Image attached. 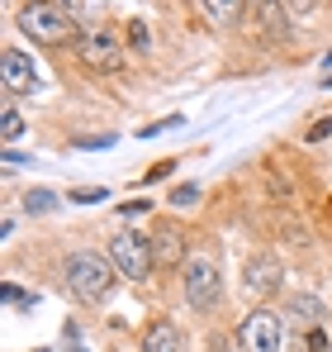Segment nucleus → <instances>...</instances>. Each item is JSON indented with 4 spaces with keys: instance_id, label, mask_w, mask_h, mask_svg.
Returning a JSON list of instances; mask_svg holds the SVG:
<instances>
[{
    "instance_id": "f257e3e1",
    "label": "nucleus",
    "mask_w": 332,
    "mask_h": 352,
    "mask_svg": "<svg viewBox=\"0 0 332 352\" xmlns=\"http://www.w3.org/2000/svg\"><path fill=\"white\" fill-rule=\"evenodd\" d=\"M19 29H24L34 43H43V48H62V43H71V38H81V24H76L57 0H29V5L19 10Z\"/></svg>"
},
{
    "instance_id": "f03ea898",
    "label": "nucleus",
    "mask_w": 332,
    "mask_h": 352,
    "mask_svg": "<svg viewBox=\"0 0 332 352\" xmlns=\"http://www.w3.org/2000/svg\"><path fill=\"white\" fill-rule=\"evenodd\" d=\"M114 262H105L100 252H71L67 257V286L81 300H105L114 291Z\"/></svg>"
},
{
    "instance_id": "7ed1b4c3",
    "label": "nucleus",
    "mask_w": 332,
    "mask_h": 352,
    "mask_svg": "<svg viewBox=\"0 0 332 352\" xmlns=\"http://www.w3.org/2000/svg\"><path fill=\"white\" fill-rule=\"evenodd\" d=\"M110 262L119 267V276H128V281H143L147 267H157V262H152V243L143 234H133V229H123V234L110 238Z\"/></svg>"
},
{
    "instance_id": "20e7f679",
    "label": "nucleus",
    "mask_w": 332,
    "mask_h": 352,
    "mask_svg": "<svg viewBox=\"0 0 332 352\" xmlns=\"http://www.w3.org/2000/svg\"><path fill=\"white\" fill-rule=\"evenodd\" d=\"M76 58L81 67H91V72H119V62H123V48H119V38H114L110 29H81V38H76Z\"/></svg>"
},
{
    "instance_id": "39448f33",
    "label": "nucleus",
    "mask_w": 332,
    "mask_h": 352,
    "mask_svg": "<svg viewBox=\"0 0 332 352\" xmlns=\"http://www.w3.org/2000/svg\"><path fill=\"white\" fill-rule=\"evenodd\" d=\"M219 295H223L219 267H214L209 257H190V262H185V300H190L195 309H214Z\"/></svg>"
},
{
    "instance_id": "423d86ee",
    "label": "nucleus",
    "mask_w": 332,
    "mask_h": 352,
    "mask_svg": "<svg viewBox=\"0 0 332 352\" xmlns=\"http://www.w3.org/2000/svg\"><path fill=\"white\" fill-rule=\"evenodd\" d=\"M237 343H242V352H280V319L266 305L252 309V314L237 324Z\"/></svg>"
},
{
    "instance_id": "0eeeda50",
    "label": "nucleus",
    "mask_w": 332,
    "mask_h": 352,
    "mask_svg": "<svg viewBox=\"0 0 332 352\" xmlns=\"http://www.w3.org/2000/svg\"><path fill=\"white\" fill-rule=\"evenodd\" d=\"M0 86H5V96H34L38 91V72H34V62L19 48L0 53Z\"/></svg>"
},
{
    "instance_id": "6e6552de",
    "label": "nucleus",
    "mask_w": 332,
    "mask_h": 352,
    "mask_svg": "<svg viewBox=\"0 0 332 352\" xmlns=\"http://www.w3.org/2000/svg\"><path fill=\"white\" fill-rule=\"evenodd\" d=\"M285 14H289V10H280L276 0H257V34H261V38H276V43H285V34H289Z\"/></svg>"
},
{
    "instance_id": "1a4fd4ad",
    "label": "nucleus",
    "mask_w": 332,
    "mask_h": 352,
    "mask_svg": "<svg viewBox=\"0 0 332 352\" xmlns=\"http://www.w3.org/2000/svg\"><path fill=\"white\" fill-rule=\"evenodd\" d=\"M247 291L261 295V300L276 295L280 291V267L276 262H252V267H247Z\"/></svg>"
},
{
    "instance_id": "9d476101",
    "label": "nucleus",
    "mask_w": 332,
    "mask_h": 352,
    "mask_svg": "<svg viewBox=\"0 0 332 352\" xmlns=\"http://www.w3.org/2000/svg\"><path fill=\"white\" fill-rule=\"evenodd\" d=\"M143 352H180V333H176V324H152L147 333H143Z\"/></svg>"
},
{
    "instance_id": "9b49d317",
    "label": "nucleus",
    "mask_w": 332,
    "mask_h": 352,
    "mask_svg": "<svg viewBox=\"0 0 332 352\" xmlns=\"http://www.w3.org/2000/svg\"><path fill=\"white\" fill-rule=\"evenodd\" d=\"M152 262H157V267H180V262H185V257H180V234H176V229H162V234H157Z\"/></svg>"
},
{
    "instance_id": "f8f14e48",
    "label": "nucleus",
    "mask_w": 332,
    "mask_h": 352,
    "mask_svg": "<svg viewBox=\"0 0 332 352\" xmlns=\"http://www.w3.org/2000/svg\"><path fill=\"white\" fill-rule=\"evenodd\" d=\"M57 5H62L76 24H91V29H95V19L110 10V0H57Z\"/></svg>"
},
{
    "instance_id": "ddd939ff",
    "label": "nucleus",
    "mask_w": 332,
    "mask_h": 352,
    "mask_svg": "<svg viewBox=\"0 0 332 352\" xmlns=\"http://www.w3.org/2000/svg\"><path fill=\"white\" fill-rule=\"evenodd\" d=\"M204 10H209L214 24H237L242 10H247V0H204Z\"/></svg>"
},
{
    "instance_id": "4468645a",
    "label": "nucleus",
    "mask_w": 332,
    "mask_h": 352,
    "mask_svg": "<svg viewBox=\"0 0 332 352\" xmlns=\"http://www.w3.org/2000/svg\"><path fill=\"white\" fill-rule=\"evenodd\" d=\"M19 133H24V115L14 110V100H5V110H0V138H5V143H14Z\"/></svg>"
},
{
    "instance_id": "2eb2a0df",
    "label": "nucleus",
    "mask_w": 332,
    "mask_h": 352,
    "mask_svg": "<svg viewBox=\"0 0 332 352\" xmlns=\"http://www.w3.org/2000/svg\"><path fill=\"white\" fill-rule=\"evenodd\" d=\"M24 210H29V214H48V210H57V195L38 186V190H29V195H24Z\"/></svg>"
},
{
    "instance_id": "dca6fc26",
    "label": "nucleus",
    "mask_w": 332,
    "mask_h": 352,
    "mask_svg": "<svg viewBox=\"0 0 332 352\" xmlns=\"http://www.w3.org/2000/svg\"><path fill=\"white\" fill-rule=\"evenodd\" d=\"M100 200H110L105 186H81V190H71V205H100Z\"/></svg>"
},
{
    "instance_id": "f3484780",
    "label": "nucleus",
    "mask_w": 332,
    "mask_h": 352,
    "mask_svg": "<svg viewBox=\"0 0 332 352\" xmlns=\"http://www.w3.org/2000/svg\"><path fill=\"white\" fill-rule=\"evenodd\" d=\"M128 43H133L138 53H147V48H152V34H147V24H143V19H133V24H128Z\"/></svg>"
},
{
    "instance_id": "a211bd4d",
    "label": "nucleus",
    "mask_w": 332,
    "mask_h": 352,
    "mask_svg": "<svg viewBox=\"0 0 332 352\" xmlns=\"http://www.w3.org/2000/svg\"><path fill=\"white\" fill-rule=\"evenodd\" d=\"M195 200H200V186H190V181L171 190V205H176V210H185V205H195Z\"/></svg>"
},
{
    "instance_id": "6ab92c4d",
    "label": "nucleus",
    "mask_w": 332,
    "mask_h": 352,
    "mask_svg": "<svg viewBox=\"0 0 332 352\" xmlns=\"http://www.w3.org/2000/svg\"><path fill=\"white\" fill-rule=\"evenodd\" d=\"M0 300H5V305H34V295H24L19 286H5V291H0Z\"/></svg>"
},
{
    "instance_id": "aec40b11",
    "label": "nucleus",
    "mask_w": 332,
    "mask_h": 352,
    "mask_svg": "<svg viewBox=\"0 0 332 352\" xmlns=\"http://www.w3.org/2000/svg\"><path fill=\"white\" fill-rule=\"evenodd\" d=\"M280 5H285L289 14H313V10H318V0H280Z\"/></svg>"
},
{
    "instance_id": "412c9836",
    "label": "nucleus",
    "mask_w": 332,
    "mask_h": 352,
    "mask_svg": "<svg viewBox=\"0 0 332 352\" xmlns=\"http://www.w3.org/2000/svg\"><path fill=\"white\" fill-rule=\"evenodd\" d=\"M328 133H332V119H318V124L309 129V138H313V143H318V138H328Z\"/></svg>"
},
{
    "instance_id": "4be33fe9",
    "label": "nucleus",
    "mask_w": 332,
    "mask_h": 352,
    "mask_svg": "<svg viewBox=\"0 0 332 352\" xmlns=\"http://www.w3.org/2000/svg\"><path fill=\"white\" fill-rule=\"evenodd\" d=\"M0 162H5V172H14V167H24V162H29V157H19V153H5V157H0Z\"/></svg>"
},
{
    "instance_id": "5701e85b",
    "label": "nucleus",
    "mask_w": 332,
    "mask_h": 352,
    "mask_svg": "<svg viewBox=\"0 0 332 352\" xmlns=\"http://www.w3.org/2000/svg\"><path fill=\"white\" fill-rule=\"evenodd\" d=\"M147 205H152V200H128V205H123V214H147Z\"/></svg>"
},
{
    "instance_id": "b1692460",
    "label": "nucleus",
    "mask_w": 332,
    "mask_h": 352,
    "mask_svg": "<svg viewBox=\"0 0 332 352\" xmlns=\"http://www.w3.org/2000/svg\"><path fill=\"white\" fill-rule=\"evenodd\" d=\"M162 176H171V162H157V167L147 172V181H162Z\"/></svg>"
}]
</instances>
